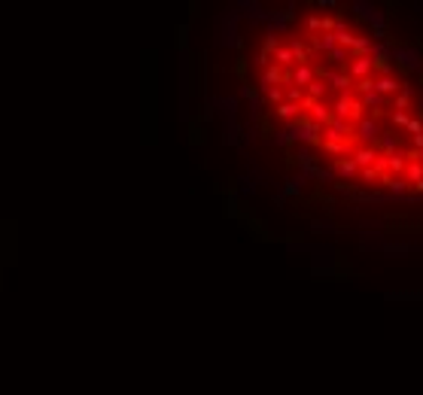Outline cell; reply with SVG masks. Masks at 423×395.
<instances>
[{"mask_svg": "<svg viewBox=\"0 0 423 395\" xmlns=\"http://www.w3.org/2000/svg\"><path fill=\"white\" fill-rule=\"evenodd\" d=\"M368 64H372V70L378 76H390L393 73V55L387 49H375L372 55H368Z\"/></svg>", "mask_w": 423, "mask_h": 395, "instance_id": "6da1fadb", "label": "cell"}, {"mask_svg": "<svg viewBox=\"0 0 423 395\" xmlns=\"http://www.w3.org/2000/svg\"><path fill=\"white\" fill-rule=\"evenodd\" d=\"M375 88H378V92H387V95H390V92H402L405 85H402L399 79H393V76H381V79H375Z\"/></svg>", "mask_w": 423, "mask_h": 395, "instance_id": "7a4b0ae2", "label": "cell"}, {"mask_svg": "<svg viewBox=\"0 0 423 395\" xmlns=\"http://www.w3.org/2000/svg\"><path fill=\"white\" fill-rule=\"evenodd\" d=\"M274 113H277L280 119H298V116H302L298 103H289V100H286V103H277V110H274Z\"/></svg>", "mask_w": 423, "mask_h": 395, "instance_id": "3957f363", "label": "cell"}, {"mask_svg": "<svg viewBox=\"0 0 423 395\" xmlns=\"http://www.w3.org/2000/svg\"><path fill=\"white\" fill-rule=\"evenodd\" d=\"M393 234H423V222H411V225H390Z\"/></svg>", "mask_w": 423, "mask_h": 395, "instance_id": "277c9868", "label": "cell"}, {"mask_svg": "<svg viewBox=\"0 0 423 395\" xmlns=\"http://www.w3.org/2000/svg\"><path fill=\"white\" fill-rule=\"evenodd\" d=\"M393 67L399 70L402 76H408L411 70H414V64H411V58H408V55H396V58H393Z\"/></svg>", "mask_w": 423, "mask_h": 395, "instance_id": "5b68a950", "label": "cell"}, {"mask_svg": "<svg viewBox=\"0 0 423 395\" xmlns=\"http://www.w3.org/2000/svg\"><path fill=\"white\" fill-rule=\"evenodd\" d=\"M356 64L350 67V79L353 76H362V73H368V70H372V64H368V58H353Z\"/></svg>", "mask_w": 423, "mask_h": 395, "instance_id": "8992f818", "label": "cell"}, {"mask_svg": "<svg viewBox=\"0 0 423 395\" xmlns=\"http://www.w3.org/2000/svg\"><path fill=\"white\" fill-rule=\"evenodd\" d=\"M378 155H375V149H359L356 155H353V165H368V161H375Z\"/></svg>", "mask_w": 423, "mask_h": 395, "instance_id": "52a82bcc", "label": "cell"}, {"mask_svg": "<svg viewBox=\"0 0 423 395\" xmlns=\"http://www.w3.org/2000/svg\"><path fill=\"white\" fill-rule=\"evenodd\" d=\"M359 131H362L359 137H365V140H375V137H378V125H375V122H362V125H359Z\"/></svg>", "mask_w": 423, "mask_h": 395, "instance_id": "ba28073f", "label": "cell"}, {"mask_svg": "<svg viewBox=\"0 0 423 395\" xmlns=\"http://www.w3.org/2000/svg\"><path fill=\"white\" fill-rule=\"evenodd\" d=\"M408 103H411V92H408V85L399 92V98H396V110H408Z\"/></svg>", "mask_w": 423, "mask_h": 395, "instance_id": "9c48e42d", "label": "cell"}, {"mask_svg": "<svg viewBox=\"0 0 423 395\" xmlns=\"http://www.w3.org/2000/svg\"><path fill=\"white\" fill-rule=\"evenodd\" d=\"M356 92H362V95H372V92H375V79H372V76L359 79V82H356Z\"/></svg>", "mask_w": 423, "mask_h": 395, "instance_id": "30bf717a", "label": "cell"}, {"mask_svg": "<svg viewBox=\"0 0 423 395\" xmlns=\"http://www.w3.org/2000/svg\"><path fill=\"white\" fill-rule=\"evenodd\" d=\"M335 170L344 173V176H350V173L356 170V165H353V161H335Z\"/></svg>", "mask_w": 423, "mask_h": 395, "instance_id": "8fae6325", "label": "cell"}, {"mask_svg": "<svg viewBox=\"0 0 423 395\" xmlns=\"http://www.w3.org/2000/svg\"><path fill=\"white\" fill-rule=\"evenodd\" d=\"M292 79H295V82H308V85H311V82H314V73H311V67H302V70H298V73H295Z\"/></svg>", "mask_w": 423, "mask_h": 395, "instance_id": "7c38bea8", "label": "cell"}, {"mask_svg": "<svg viewBox=\"0 0 423 395\" xmlns=\"http://www.w3.org/2000/svg\"><path fill=\"white\" fill-rule=\"evenodd\" d=\"M265 98L271 103H280V100H283V88H265Z\"/></svg>", "mask_w": 423, "mask_h": 395, "instance_id": "4fadbf2b", "label": "cell"}, {"mask_svg": "<svg viewBox=\"0 0 423 395\" xmlns=\"http://www.w3.org/2000/svg\"><path fill=\"white\" fill-rule=\"evenodd\" d=\"M408 179H411V186H414V183H423V167L411 165V167H408Z\"/></svg>", "mask_w": 423, "mask_h": 395, "instance_id": "5bb4252c", "label": "cell"}, {"mask_svg": "<svg viewBox=\"0 0 423 395\" xmlns=\"http://www.w3.org/2000/svg\"><path fill=\"white\" fill-rule=\"evenodd\" d=\"M405 128H408V131H411L414 137H423V122H417V119H414V122H408V125H405Z\"/></svg>", "mask_w": 423, "mask_h": 395, "instance_id": "9a60e30c", "label": "cell"}, {"mask_svg": "<svg viewBox=\"0 0 423 395\" xmlns=\"http://www.w3.org/2000/svg\"><path fill=\"white\" fill-rule=\"evenodd\" d=\"M235 73H238L241 79L247 76V58H238V64H235Z\"/></svg>", "mask_w": 423, "mask_h": 395, "instance_id": "2e32d148", "label": "cell"}, {"mask_svg": "<svg viewBox=\"0 0 423 395\" xmlns=\"http://www.w3.org/2000/svg\"><path fill=\"white\" fill-rule=\"evenodd\" d=\"M387 165H390L393 170H402V167H405V161H402L399 155H390V161H387Z\"/></svg>", "mask_w": 423, "mask_h": 395, "instance_id": "e0dca14e", "label": "cell"}, {"mask_svg": "<svg viewBox=\"0 0 423 395\" xmlns=\"http://www.w3.org/2000/svg\"><path fill=\"white\" fill-rule=\"evenodd\" d=\"M393 122H396V125H408L411 119H408V116H405V113H396V116H393Z\"/></svg>", "mask_w": 423, "mask_h": 395, "instance_id": "ac0fdd59", "label": "cell"}, {"mask_svg": "<svg viewBox=\"0 0 423 395\" xmlns=\"http://www.w3.org/2000/svg\"><path fill=\"white\" fill-rule=\"evenodd\" d=\"M417 49H420V52H423V37H417Z\"/></svg>", "mask_w": 423, "mask_h": 395, "instance_id": "d6986e66", "label": "cell"}, {"mask_svg": "<svg viewBox=\"0 0 423 395\" xmlns=\"http://www.w3.org/2000/svg\"><path fill=\"white\" fill-rule=\"evenodd\" d=\"M417 116H420V119H423V106H420V110H417Z\"/></svg>", "mask_w": 423, "mask_h": 395, "instance_id": "ffe728a7", "label": "cell"}, {"mask_svg": "<svg viewBox=\"0 0 423 395\" xmlns=\"http://www.w3.org/2000/svg\"><path fill=\"white\" fill-rule=\"evenodd\" d=\"M420 88H423V73H420Z\"/></svg>", "mask_w": 423, "mask_h": 395, "instance_id": "44dd1931", "label": "cell"}]
</instances>
